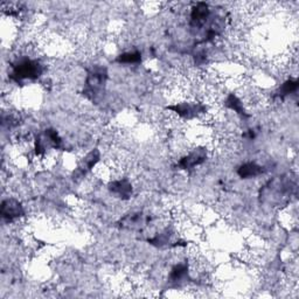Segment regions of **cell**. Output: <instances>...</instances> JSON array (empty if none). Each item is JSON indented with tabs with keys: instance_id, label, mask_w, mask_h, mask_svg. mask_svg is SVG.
I'll list each match as a JSON object with an SVG mask.
<instances>
[{
	"instance_id": "3957f363",
	"label": "cell",
	"mask_w": 299,
	"mask_h": 299,
	"mask_svg": "<svg viewBox=\"0 0 299 299\" xmlns=\"http://www.w3.org/2000/svg\"><path fill=\"white\" fill-rule=\"evenodd\" d=\"M206 159V156H204L203 152L201 150H195L193 152H191L188 156L184 157L180 162V166L185 169H190L195 167L197 165H199Z\"/></svg>"
},
{
	"instance_id": "7a4b0ae2",
	"label": "cell",
	"mask_w": 299,
	"mask_h": 299,
	"mask_svg": "<svg viewBox=\"0 0 299 299\" xmlns=\"http://www.w3.org/2000/svg\"><path fill=\"white\" fill-rule=\"evenodd\" d=\"M23 214H24L23 207H21V204L19 203L17 200L7 199L2 202L1 215L4 216L5 219H7L11 221V220L20 218Z\"/></svg>"
},
{
	"instance_id": "277c9868",
	"label": "cell",
	"mask_w": 299,
	"mask_h": 299,
	"mask_svg": "<svg viewBox=\"0 0 299 299\" xmlns=\"http://www.w3.org/2000/svg\"><path fill=\"white\" fill-rule=\"evenodd\" d=\"M208 15V6L206 4H198L193 8V12H192V23H193L195 26H201V25L206 23Z\"/></svg>"
},
{
	"instance_id": "6da1fadb",
	"label": "cell",
	"mask_w": 299,
	"mask_h": 299,
	"mask_svg": "<svg viewBox=\"0 0 299 299\" xmlns=\"http://www.w3.org/2000/svg\"><path fill=\"white\" fill-rule=\"evenodd\" d=\"M41 71L42 69H41L39 62L34 61V60H25L14 68V76L18 80H25V78L31 80V78L39 76Z\"/></svg>"
},
{
	"instance_id": "8992f818",
	"label": "cell",
	"mask_w": 299,
	"mask_h": 299,
	"mask_svg": "<svg viewBox=\"0 0 299 299\" xmlns=\"http://www.w3.org/2000/svg\"><path fill=\"white\" fill-rule=\"evenodd\" d=\"M262 171H263L262 167L257 165V164L247 163L238 168V175L243 179H249L260 175L261 173H262Z\"/></svg>"
},
{
	"instance_id": "ba28073f",
	"label": "cell",
	"mask_w": 299,
	"mask_h": 299,
	"mask_svg": "<svg viewBox=\"0 0 299 299\" xmlns=\"http://www.w3.org/2000/svg\"><path fill=\"white\" fill-rule=\"evenodd\" d=\"M297 89V81L294 80H288L285 83H283V86L279 88V96H285L292 93Z\"/></svg>"
},
{
	"instance_id": "52a82bcc",
	"label": "cell",
	"mask_w": 299,
	"mask_h": 299,
	"mask_svg": "<svg viewBox=\"0 0 299 299\" xmlns=\"http://www.w3.org/2000/svg\"><path fill=\"white\" fill-rule=\"evenodd\" d=\"M141 60V54L139 52H128L119 55L118 61L123 64H137Z\"/></svg>"
},
{
	"instance_id": "5b68a950",
	"label": "cell",
	"mask_w": 299,
	"mask_h": 299,
	"mask_svg": "<svg viewBox=\"0 0 299 299\" xmlns=\"http://www.w3.org/2000/svg\"><path fill=\"white\" fill-rule=\"evenodd\" d=\"M110 190H111V192H113L115 194H117L121 198H123V199H128V198L130 197V194L132 193L131 185L129 184V181L127 180L113 181L112 184L110 185Z\"/></svg>"
}]
</instances>
